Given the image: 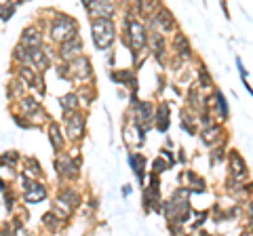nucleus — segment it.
I'll return each mask as SVG.
<instances>
[{
    "label": "nucleus",
    "mask_w": 253,
    "mask_h": 236,
    "mask_svg": "<svg viewBox=\"0 0 253 236\" xmlns=\"http://www.w3.org/2000/svg\"><path fill=\"white\" fill-rule=\"evenodd\" d=\"M163 156H165V158H167V160H169V167H171V164H173V162H175V160H173V154H171L169 150H163Z\"/></svg>",
    "instance_id": "obj_35"
},
{
    "label": "nucleus",
    "mask_w": 253,
    "mask_h": 236,
    "mask_svg": "<svg viewBox=\"0 0 253 236\" xmlns=\"http://www.w3.org/2000/svg\"><path fill=\"white\" fill-rule=\"evenodd\" d=\"M0 190H4V182H2V179H0Z\"/></svg>",
    "instance_id": "obj_37"
},
{
    "label": "nucleus",
    "mask_w": 253,
    "mask_h": 236,
    "mask_svg": "<svg viewBox=\"0 0 253 236\" xmlns=\"http://www.w3.org/2000/svg\"><path fill=\"white\" fill-rule=\"evenodd\" d=\"M23 167H26V173H23V175L34 179V182L42 175V167H41V162H38L36 158H26L23 160Z\"/></svg>",
    "instance_id": "obj_22"
},
{
    "label": "nucleus",
    "mask_w": 253,
    "mask_h": 236,
    "mask_svg": "<svg viewBox=\"0 0 253 236\" xmlns=\"http://www.w3.org/2000/svg\"><path fill=\"white\" fill-rule=\"evenodd\" d=\"M125 44L131 46V51L135 53V57L139 51L148 44V30L144 26V21H139L133 15H125V36H123Z\"/></svg>",
    "instance_id": "obj_1"
},
{
    "label": "nucleus",
    "mask_w": 253,
    "mask_h": 236,
    "mask_svg": "<svg viewBox=\"0 0 253 236\" xmlns=\"http://www.w3.org/2000/svg\"><path fill=\"white\" fill-rule=\"evenodd\" d=\"M173 46H175V51H177L179 57H184V59L192 57V49H190V42H188V38L181 34V32H177L175 38H173Z\"/></svg>",
    "instance_id": "obj_18"
},
{
    "label": "nucleus",
    "mask_w": 253,
    "mask_h": 236,
    "mask_svg": "<svg viewBox=\"0 0 253 236\" xmlns=\"http://www.w3.org/2000/svg\"><path fill=\"white\" fill-rule=\"evenodd\" d=\"M219 160H224V148H217L213 152V162H219Z\"/></svg>",
    "instance_id": "obj_33"
},
{
    "label": "nucleus",
    "mask_w": 253,
    "mask_h": 236,
    "mask_svg": "<svg viewBox=\"0 0 253 236\" xmlns=\"http://www.w3.org/2000/svg\"><path fill=\"white\" fill-rule=\"evenodd\" d=\"M57 76L63 78V80H72V76H70V70H68V64L57 66Z\"/></svg>",
    "instance_id": "obj_32"
},
{
    "label": "nucleus",
    "mask_w": 253,
    "mask_h": 236,
    "mask_svg": "<svg viewBox=\"0 0 253 236\" xmlns=\"http://www.w3.org/2000/svg\"><path fill=\"white\" fill-rule=\"evenodd\" d=\"M150 19H152V26H154L156 30H161V34L175 30V19H173V13L167 9V6H158L156 13H154Z\"/></svg>",
    "instance_id": "obj_8"
},
{
    "label": "nucleus",
    "mask_w": 253,
    "mask_h": 236,
    "mask_svg": "<svg viewBox=\"0 0 253 236\" xmlns=\"http://www.w3.org/2000/svg\"><path fill=\"white\" fill-rule=\"evenodd\" d=\"M55 169H57V175L61 179H76L78 177V164L74 162L72 156L68 154H59L55 158Z\"/></svg>",
    "instance_id": "obj_7"
},
{
    "label": "nucleus",
    "mask_w": 253,
    "mask_h": 236,
    "mask_svg": "<svg viewBox=\"0 0 253 236\" xmlns=\"http://www.w3.org/2000/svg\"><path fill=\"white\" fill-rule=\"evenodd\" d=\"M44 196H46V188H44V184L34 182V184H32L30 190L23 192V200L30 202V204H34V202H41V200L44 198Z\"/></svg>",
    "instance_id": "obj_15"
},
{
    "label": "nucleus",
    "mask_w": 253,
    "mask_h": 236,
    "mask_svg": "<svg viewBox=\"0 0 253 236\" xmlns=\"http://www.w3.org/2000/svg\"><path fill=\"white\" fill-rule=\"evenodd\" d=\"M129 164H131V169L135 171L139 182H144V167H146L144 154H129Z\"/></svg>",
    "instance_id": "obj_23"
},
{
    "label": "nucleus",
    "mask_w": 253,
    "mask_h": 236,
    "mask_svg": "<svg viewBox=\"0 0 253 236\" xmlns=\"http://www.w3.org/2000/svg\"><path fill=\"white\" fill-rule=\"evenodd\" d=\"M110 78H112L114 82H121V84H129L131 89H133V93L137 91V78H135V74H133V70H121V72H110Z\"/></svg>",
    "instance_id": "obj_14"
},
{
    "label": "nucleus",
    "mask_w": 253,
    "mask_h": 236,
    "mask_svg": "<svg viewBox=\"0 0 253 236\" xmlns=\"http://www.w3.org/2000/svg\"><path fill=\"white\" fill-rule=\"evenodd\" d=\"M0 236H6V234H4V232H0Z\"/></svg>",
    "instance_id": "obj_38"
},
{
    "label": "nucleus",
    "mask_w": 253,
    "mask_h": 236,
    "mask_svg": "<svg viewBox=\"0 0 253 236\" xmlns=\"http://www.w3.org/2000/svg\"><path fill=\"white\" fill-rule=\"evenodd\" d=\"M28 57H30V64L34 66L36 72H44V70L51 66L49 51H46L44 46H36V49H28Z\"/></svg>",
    "instance_id": "obj_11"
},
{
    "label": "nucleus",
    "mask_w": 253,
    "mask_h": 236,
    "mask_svg": "<svg viewBox=\"0 0 253 236\" xmlns=\"http://www.w3.org/2000/svg\"><path fill=\"white\" fill-rule=\"evenodd\" d=\"M199 80H201L203 89H209V86H211V76H209V72H207V68H205V66L199 68Z\"/></svg>",
    "instance_id": "obj_30"
},
{
    "label": "nucleus",
    "mask_w": 253,
    "mask_h": 236,
    "mask_svg": "<svg viewBox=\"0 0 253 236\" xmlns=\"http://www.w3.org/2000/svg\"><path fill=\"white\" fill-rule=\"evenodd\" d=\"M148 44H150V49L154 51L156 59L161 61V59L165 57V38H163V34H158V32L150 34V36H148Z\"/></svg>",
    "instance_id": "obj_19"
},
{
    "label": "nucleus",
    "mask_w": 253,
    "mask_h": 236,
    "mask_svg": "<svg viewBox=\"0 0 253 236\" xmlns=\"http://www.w3.org/2000/svg\"><path fill=\"white\" fill-rule=\"evenodd\" d=\"M17 160H19L17 152H4L2 156H0V167H4V164H9V169H13L15 164H17Z\"/></svg>",
    "instance_id": "obj_28"
},
{
    "label": "nucleus",
    "mask_w": 253,
    "mask_h": 236,
    "mask_svg": "<svg viewBox=\"0 0 253 236\" xmlns=\"http://www.w3.org/2000/svg\"><path fill=\"white\" fill-rule=\"evenodd\" d=\"M57 200L66 202L70 209H76L78 204H81V194H78V192L74 190V188L66 186V188H61V190H59V194H57Z\"/></svg>",
    "instance_id": "obj_16"
},
{
    "label": "nucleus",
    "mask_w": 253,
    "mask_h": 236,
    "mask_svg": "<svg viewBox=\"0 0 253 236\" xmlns=\"http://www.w3.org/2000/svg\"><path fill=\"white\" fill-rule=\"evenodd\" d=\"M4 198H6V209H13V202H15V198H13V194L9 192V194H6V196H4Z\"/></svg>",
    "instance_id": "obj_34"
},
{
    "label": "nucleus",
    "mask_w": 253,
    "mask_h": 236,
    "mask_svg": "<svg viewBox=\"0 0 253 236\" xmlns=\"http://www.w3.org/2000/svg\"><path fill=\"white\" fill-rule=\"evenodd\" d=\"M228 164H230V182L234 186H243L245 179L249 177V169H247V164H245L243 156L239 152H230V160H228Z\"/></svg>",
    "instance_id": "obj_5"
},
{
    "label": "nucleus",
    "mask_w": 253,
    "mask_h": 236,
    "mask_svg": "<svg viewBox=\"0 0 253 236\" xmlns=\"http://www.w3.org/2000/svg\"><path fill=\"white\" fill-rule=\"evenodd\" d=\"M59 104L63 108V112H76L78 104H81V97H78V93H66V95L59 97Z\"/></svg>",
    "instance_id": "obj_21"
},
{
    "label": "nucleus",
    "mask_w": 253,
    "mask_h": 236,
    "mask_svg": "<svg viewBox=\"0 0 253 236\" xmlns=\"http://www.w3.org/2000/svg\"><path fill=\"white\" fill-rule=\"evenodd\" d=\"M241 236H251V228H247V230H245Z\"/></svg>",
    "instance_id": "obj_36"
},
{
    "label": "nucleus",
    "mask_w": 253,
    "mask_h": 236,
    "mask_svg": "<svg viewBox=\"0 0 253 236\" xmlns=\"http://www.w3.org/2000/svg\"><path fill=\"white\" fill-rule=\"evenodd\" d=\"M154 120H156V129L158 131L165 133V131L169 129V104H167V101H163V104L158 106Z\"/></svg>",
    "instance_id": "obj_17"
},
{
    "label": "nucleus",
    "mask_w": 253,
    "mask_h": 236,
    "mask_svg": "<svg viewBox=\"0 0 253 236\" xmlns=\"http://www.w3.org/2000/svg\"><path fill=\"white\" fill-rule=\"evenodd\" d=\"M59 224H61V219L55 215L53 211H49V213H44V215H42V226L46 228V230L57 232V230H59Z\"/></svg>",
    "instance_id": "obj_25"
},
{
    "label": "nucleus",
    "mask_w": 253,
    "mask_h": 236,
    "mask_svg": "<svg viewBox=\"0 0 253 236\" xmlns=\"http://www.w3.org/2000/svg\"><path fill=\"white\" fill-rule=\"evenodd\" d=\"M83 49H84L83 38H81V36H74V38H70V40H66V42L59 44L57 55H59V59L63 61V64H70V61H74L76 57H81Z\"/></svg>",
    "instance_id": "obj_4"
},
{
    "label": "nucleus",
    "mask_w": 253,
    "mask_h": 236,
    "mask_svg": "<svg viewBox=\"0 0 253 236\" xmlns=\"http://www.w3.org/2000/svg\"><path fill=\"white\" fill-rule=\"evenodd\" d=\"M63 118L68 122V137L70 139H81L84 135V116L81 112H63Z\"/></svg>",
    "instance_id": "obj_9"
},
{
    "label": "nucleus",
    "mask_w": 253,
    "mask_h": 236,
    "mask_svg": "<svg viewBox=\"0 0 253 236\" xmlns=\"http://www.w3.org/2000/svg\"><path fill=\"white\" fill-rule=\"evenodd\" d=\"M13 61L17 66H28L30 64V57H28V49L23 44H17L13 51Z\"/></svg>",
    "instance_id": "obj_26"
},
{
    "label": "nucleus",
    "mask_w": 253,
    "mask_h": 236,
    "mask_svg": "<svg viewBox=\"0 0 253 236\" xmlns=\"http://www.w3.org/2000/svg\"><path fill=\"white\" fill-rule=\"evenodd\" d=\"M201 137H203V144L205 146H217L221 139H224V129L219 127V124H209V127H205L203 133H201Z\"/></svg>",
    "instance_id": "obj_13"
},
{
    "label": "nucleus",
    "mask_w": 253,
    "mask_h": 236,
    "mask_svg": "<svg viewBox=\"0 0 253 236\" xmlns=\"http://www.w3.org/2000/svg\"><path fill=\"white\" fill-rule=\"evenodd\" d=\"M49 34H51V40L53 42H66L70 40V38H74L78 36V21L74 17H70V15H55V19L51 21V30H49Z\"/></svg>",
    "instance_id": "obj_2"
},
{
    "label": "nucleus",
    "mask_w": 253,
    "mask_h": 236,
    "mask_svg": "<svg viewBox=\"0 0 253 236\" xmlns=\"http://www.w3.org/2000/svg\"><path fill=\"white\" fill-rule=\"evenodd\" d=\"M84 9L91 13V19H112L114 15V4L112 2H104V0H99V2H89V0H84Z\"/></svg>",
    "instance_id": "obj_10"
},
{
    "label": "nucleus",
    "mask_w": 253,
    "mask_h": 236,
    "mask_svg": "<svg viewBox=\"0 0 253 236\" xmlns=\"http://www.w3.org/2000/svg\"><path fill=\"white\" fill-rule=\"evenodd\" d=\"M169 169V162H165L163 158H161V156H158V158L154 160V175H161V173H165V171H167Z\"/></svg>",
    "instance_id": "obj_31"
},
{
    "label": "nucleus",
    "mask_w": 253,
    "mask_h": 236,
    "mask_svg": "<svg viewBox=\"0 0 253 236\" xmlns=\"http://www.w3.org/2000/svg\"><path fill=\"white\" fill-rule=\"evenodd\" d=\"M91 34L97 49H110L116 40V26L112 19H91Z\"/></svg>",
    "instance_id": "obj_3"
},
{
    "label": "nucleus",
    "mask_w": 253,
    "mask_h": 236,
    "mask_svg": "<svg viewBox=\"0 0 253 236\" xmlns=\"http://www.w3.org/2000/svg\"><path fill=\"white\" fill-rule=\"evenodd\" d=\"M215 108L219 110V118H221V120L228 118V104H226V99H224V95H221L219 91H215Z\"/></svg>",
    "instance_id": "obj_27"
},
{
    "label": "nucleus",
    "mask_w": 253,
    "mask_h": 236,
    "mask_svg": "<svg viewBox=\"0 0 253 236\" xmlns=\"http://www.w3.org/2000/svg\"><path fill=\"white\" fill-rule=\"evenodd\" d=\"M26 49H36V46H42V30L38 26H28L21 32V42Z\"/></svg>",
    "instance_id": "obj_12"
},
{
    "label": "nucleus",
    "mask_w": 253,
    "mask_h": 236,
    "mask_svg": "<svg viewBox=\"0 0 253 236\" xmlns=\"http://www.w3.org/2000/svg\"><path fill=\"white\" fill-rule=\"evenodd\" d=\"M13 13H15V4H4V2H0V19L2 21H9L13 17Z\"/></svg>",
    "instance_id": "obj_29"
},
{
    "label": "nucleus",
    "mask_w": 253,
    "mask_h": 236,
    "mask_svg": "<svg viewBox=\"0 0 253 236\" xmlns=\"http://www.w3.org/2000/svg\"><path fill=\"white\" fill-rule=\"evenodd\" d=\"M49 139H51V146L55 152H61L63 150V135H61V129L57 122H51L49 124Z\"/></svg>",
    "instance_id": "obj_20"
},
{
    "label": "nucleus",
    "mask_w": 253,
    "mask_h": 236,
    "mask_svg": "<svg viewBox=\"0 0 253 236\" xmlns=\"http://www.w3.org/2000/svg\"><path fill=\"white\" fill-rule=\"evenodd\" d=\"M19 108H21V112L30 118L38 108H41V104H38L34 97H21V99H19Z\"/></svg>",
    "instance_id": "obj_24"
},
{
    "label": "nucleus",
    "mask_w": 253,
    "mask_h": 236,
    "mask_svg": "<svg viewBox=\"0 0 253 236\" xmlns=\"http://www.w3.org/2000/svg\"><path fill=\"white\" fill-rule=\"evenodd\" d=\"M68 70H70V76H72V80H89L93 76V70H91V61L81 55V57H76L74 61H70L68 64Z\"/></svg>",
    "instance_id": "obj_6"
}]
</instances>
